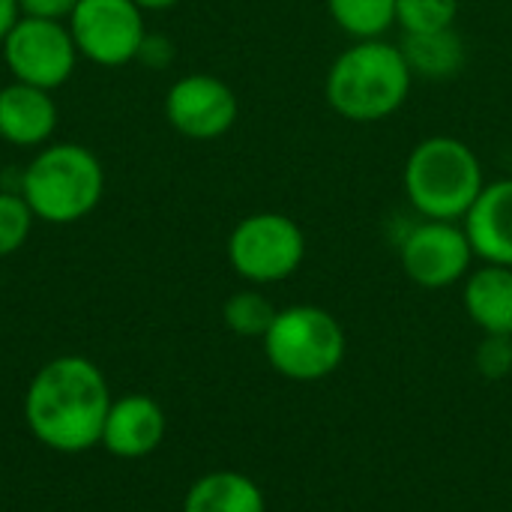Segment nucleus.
Here are the masks:
<instances>
[{
    "label": "nucleus",
    "instance_id": "nucleus-1",
    "mask_svg": "<svg viewBox=\"0 0 512 512\" xmlns=\"http://www.w3.org/2000/svg\"><path fill=\"white\" fill-rule=\"evenodd\" d=\"M111 390L87 357H54L27 384L24 420L30 435L63 456L84 453L102 441Z\"/></svg>",
    "mask_w": 512,
    "mask_h": 512
},
{
    "label": "nucleus",
    "instance_id": "nucleus-2",
    "mask_svg": "<svg viewBox=\"0 0 512 512\" xmlns=\"http://www.w3.org/2000/svg\"><path fill=\"white\" fill-rule=\"evenodd\" d=\"M414 84V72L399 45L363 39L342 51L324 81L330 108L351 123H378L396 114Z\"/></svg>",
    "mask_w": 512,
    "mask_h": 512
},
{
    "label": "nucleus",
    "instance_id": "nucleus-3",
    "mask_svg": "<svg viewBox=\"0 0 512 512\" xmlns=\"http://www.w3.org/2000/svg\"><path fill=\"white\" fill-rule=\"evenodd\" d=\"M105 195V168L75 141L45 144L21 171V198L39 222L72 225L90 216Z\"/></svg>",
    "mask_w": 512,
    "mask_h": 512
},
{
    "label": "nucleus",
    "instance_id": "nucleus-4",
    "mask_svg": "<svg viewBox=\"0 0 512 512\" xmlns=\"http://www.w3.org/2000/svg\"><path fill=\"white\" fill-rule=\"evenodd\" d=\"M402 183L420 216L462 222L480 198L486 177L480 156L465 141L453 135H432L408 153Z\"/></svg>",
    "mask_w": 512,
    "mask_h": 512
},
{
    "label": "nucleus",
    "instance_id": "nucleus-5",
    "mask_svg": "<svg viewBox=\"0 0 512 512\" xmlns=\"http://www.w3.org/2000/svg\"><path fill=\"white\" fill-rule=\"evenodd\" d=\"M267 363L288 381L312 384L333 375L348 351L342 324L321 306L279 309L264 333Z\"/></svg>",
    "mask_w": 512,
    "mask_h": 512
},
{
    "label": "nucleus",
    "instance_id": "nucleus-6",
    "mask_svg": "<svg viewBox=\"0 0 512 512\" xmlns=\"http://www.w3.org/2000/svg\"><path fill=\"white\" fill-rule=\"evenodd\" d=\"M303 258L306 234L285 213H252L228 237V261L252 285H273L294 276Z\"/></svg>",
    "mask_w": 512,
    "mask_h": 512
},
{
    "label": "nucleus",
    "instance_id": "nucleus-7",
    "mask_svg": "<svg viewBox=\"0 0 512 512\" xmlns=\"http://www.w3.org/2000/svg\"><path fill=\"white\" fill-rule=\"evenodd\" d=\"M3 63L15 81L57 90L63 87L78 63V48L66 21L21 15L3 39Z\"/></svg>",
    "mask_w": 512,
    "mask_h": 512
},
{
    "label": "nucleus",
    "instance_id": "nucleus-8",
    "mask_svg": "<svg viewBox=\"0 0 512 512\" xmlns=\"http://www.w3.org/2000/svg\"><path fill=\"white\" fill-rule=\"evenodd\" d=\"M78 57L96 66H126L147 36L144 9L135 0H78L66 18Z\"/></svg>",
    "mask_w": 512,
    "mask_h": 512
},
{
    "label": "nucleus",
    "instance_id": "nucleus-9",
    "mask_svg": "<svg viewBox=\"0 0 512 512\" xmlns=\"http://www.w3.org/2000/svg\"><path fill=\"white\" fill-rule=\"evenodd\" d=\"M474 258V246L459 222L426 219L402 240V270L426 291H441L462 282Z\"/></svg>",
    "mask_w": 512,
    "mask_h": 512
},
{
    "label": "nucleus",
    "instance_id": "nucleus-10",
    "mask_svg": "<svg viewBox=\"0 0 512 512\" xmlns=\"http://www.w3.org/2000/svg\"><path fill=\"white\" fill-rule=\"evenodd\" d=\"M237 111L240 105L234 90L222 78L207 72L177 78L165 96L168 123L192 141L222 138L237 123Z\"/></svg>",
    "mask_w": 512,
    "mask_h": 512
},
{
    "label": "nucleus",
    "instance_id": "nucleus-11",
    "mask_svg": "<svg viewBox=\"0 0 512 512\" xmlns=\"http://www.w3.org/2000/svg\"><path fill=\"white\" fill-rule=\"evenodd\" d=\"M165 429L168 420L156 399L126 393L111 402L99 444L117 459H144L159 450V444L165 441Z\"/></svg>",
    "mask_w": 512,
    "mask_h": 512
},
{
    "label": "nucleus",
    "instance_id": "nucleus-12",
    "mask_svg": "<svg viewBox=\"0 0 512 512\" xmlns=\"http://www.w3.org/2000/svg\"><path fill=\"white\" fill-rule=\"evenodd\" d=\"M57 102L51 90L12 81L0 87V138L12 147H45L57 129Z\"/></svg>",
    "mask_w": 512,
    "mask_h": 512
},
{
    "label": "nucleus",
    "instance_id": "nucleus-13",
    "mask_svg": "<svg viewBox=\"0 0 512 512\" xmlns=\"http://www.w3.org/2000/svg\"><path fill=\"white\" fill-rule=\"evenodd\" d=\"M462 222L477 258L512 267V177L486 183Z\"/></svg>",
    "mask_w": 512,
    "mask_h": 512
},
{
    "label": "nucleus",
    "instance_id": "nucleus-14",
    "mask_svg": "<svg viewBox=\"0 0 512 512\" xmlns=\"http://www.w3.org/2000/svg\"><path fill=\"white\" fill-rule=\"evenodd\" d=\"M465 312L483 336H512V267L474 270L465 282Z\"/></svg>",
    "mask_w": 512,
    "mask_h": 512
},
{
    "label": "nucleus",
    "instance_id": "nucleus-15",
    "mask_svg": "<svg viewBox=\"0 0 512 512\" xmlns=\"http://www.w3.org/2000/svg\"><path fill=\"white\" fill-rule=\"evenodd\" d=\"M183 512H267V504L252 477L240 471H210L189 486Z\"/></svg>",
    "mask_w": 512,
    "mask_h": 512
},
{
    "label": "nucleus",
    "instance_id": "nucleus-16",
    "mask_svg": "<svg viewBox=\"0 0 512 512\" xmlns=\"http://www.w3.org/2000/svg\"><path fill=\"white\" fill-rule=\"evenodd\" d=\"M399 48L414 78H429V81L459 75V69L468 60L465 42L453 27L435 30V33H405V42Z\"/></svg>",
    "mask_w": 512,
    "mask_h": 512
},
{
    "label": "nucleus",
    "instance_id": "nucleus-17",
    "mask_svg": "<svg viewBox=\"0 0 512 512\" xmlns=\"http://www.w3.org/2000/svg\"><path fill=\"white\" fill-rule=\"evenodd\" d=\"M330 18L339 30L363 39H381L396 24V0H327Z\"/></svg>",
    "mask_w": 512,
    "mask_h": 512
},
{
    "label": "nucleus",
    "instance_id": "nucleus-18",
    "mask_svg": "<svg viewBox=\"0 0 512 512\" xmlns=\"http://www.w3.org/2000/svg\"><path fill=\"white\" fill-rule=\"evenodd\" d=\"M276 312L279 309L261 291H237L222 306L225 327L231 333L243 336V339H264V333L270 330Z\"/></svg>",
    "mask_w": 512,
    "mask_h": 512
},
{
    "label": "nucleus",
    "instance_id": "nucleus-19",
    "mask_svg": "<svg viewBox=\"0 0 512 512\" xmlns=\"http://www.w3.org/2000/svg\"><path fill=\"white\" fill-rule=\"evenodd\" d=\"M459 0H396V24L405 33H435L456 24Z\"/></svg>",
    "mask_w": 512,
    "mask_h": 512
},
{
    "label": "nucleus",
    "instance_id": "nucleus-20",
    "mask_svg": "<svg viewBox=\"0 0 512 512\" xmlns=\"http://www.w3.org/2000/svg\"><path fill=\"white\" fill-rule=\"evenodd\" d=\"M33 222L36 216L27 207V201L18 192L0 189V258L15 255L27 243Z\"/></svg>",
    "mask_w": 512,
    "mask_h": 512
},
{
    "label": "nucleus",
    "instance_id": "nucleus-21",
    "mask_svg": "<svg viewBox=\"0 0 512 512\" xmlns=\"http://www.w3.org/2000/svg\"><path fill=\"white\" fill-rule=\"evenodd\" d=\"M477 372L489 381H501L512 372V336H483L477 348Z\"/></svg>",
    "mask_w": 512,
    "mask_h": 512
},
{
    "label": "nucleus",
    "instance_id": "nucleus-22",
    "mask_svg": "<svg viewBox=\"0 0 512 512\" xmlns=\"http://www.w3.org/2000/svg\"><path fill=\"white\" fill-rule=\"evenodd\" d=\"M135 60L147 69H165L174 60V42L162 33H147Z\"/></svg>",
    "mask_w": 512,
    "mask_h": 512
},
{
    "label": "nucleus",
    "instance_id": "nucleus-23",
    "mask_svg": "<svg viewBox=\"0 0 512 512\" xmlns=\"http://www.w3.org/2000/svg\"><path fill=\"white\" fill-rule=\"evenodd\" d=\"M78 0H18L21 15L30 18H51V21H66Z\"/></svg>",
    "mask_w": 512,
    "mask_h": 512
},
{
    "label": "nucleus",
    "instance_id": "nucleus-24",
    "mask_svg": "<svg viewBox=\"0 0 512 512\" xmlns=\"http://www.w3.org/2000/svg\"><path fill=\"white\" fill-rule=\"evenodd\" d=\"M21 18V9H18V0H0V45L6 39V33L12 30V24Z\"/></svg>",
    "mask_w": 512,
    "mask_h": 512
},
{
    "label": "nucleus",
    "instance_id": "nucleus-25",
    "mask_svg": "<svg viewBox=\"0 0 512 512\" xmlns=\"http://www.w3.org/2000/svg\"><path fill=\"white\" fill-rule=\"evenodd\" d=\"M144 12H162V9H171V6H177L180 0H135Z\"/></svg>",
    "mask_w": 512,
    "mask_h": 512
}]
</instances>
